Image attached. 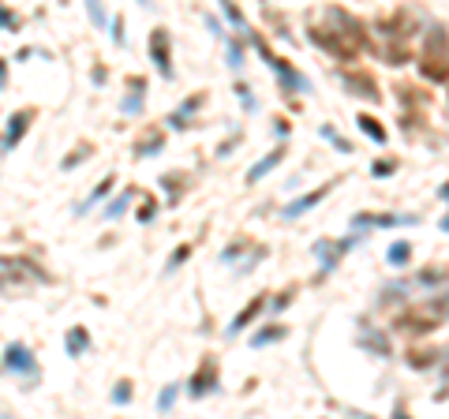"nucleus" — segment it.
Returning <instances> with one entry per match:
<instances>
[{
	"label": "nucleus",
	"instance_id": "18",
	"mask_svg": "<svg viewBox=\"0 0 449 419\" xmlns=\"http://www.w3.org/2000/svg\"><path fill=\"white\" fill-rule=\"evenodd\" d=\"M322 135H326L329 142H334V147H337L341 154H352V142H345V139H341V135H337L334 127H322Z\"/></svg>",
	"mask_w": 449,
	"mask_h": 419
},
{
	"label": "nucleus",
	"instance_id": "4",
	"mask_svg": "<svg viewBox=\"0 0 449 419\" xmlns=\"http://www.w3.org/2000/svg\"><path fill=\"white\" fill-rule=\"evenodd\" d=\"M341 79H345V86L352 90L356 98H367V101H378V98H382V94H378V83H375L371 75H363V71H345Z\"/></svg>",
	"mask_w": 449,
	"mask_h": 419
},
{
	"label": "nucleus",
	"instance_id": "21",
	"mask_svg": "<svg viewBox=\"0 0 449 419\" xmlns=\"http://www.w3.org/2000/svg\"><path fill=\"white\" fill-rule=\"evenodd\" d=\"M173 397H176V386H165V393L157 397V412H169V408H173Z\"/></svg>",
	"mask_w": 449,
	"mask_h": 419
},
{
	"label": "nucleus",
	"instance_id": "27",
	"mask_svg": "<svg viewBox=\"0 0 449 419\" xmlns=\"http://www.w3.org/2000/svg\"><path fill=\"white\" fill-rule=\"evenodd\" d=\"M0 23H4V26H19V19H16V16H11V11H8V8H0Z\"/></svg>",
	"mask_w": 449,
	"mask_h": 419
},
{
	"label": "nucleus",
	"instance_id": "14",
	"mask_svg": "<svg viewBox=\"0 0 449 419\" xmlns=\"http://www.w3.org/2000/svg\"><path fill=\"white\" fill-rule=\"evenodd\" d=\"M356 124H360V131H363V135H371L375 142H386V127H382L375 116H360Z\"/></svg>",
	"mask_w": 449,
	"mask_h": 419
},
{
	"label": "nucleus",
	"instance_id": "11",
	"mask_svg": "<svg viewBox=\"0 0 449 419\" xmlns=\"http://www.w3.org/2000/svg\"><path fill=\"white\" fill-rule=\"evenodd\" d=\"M161 142H165V131H150L142 142H135V154L139 157H154L157 150H161Z\"/></svg>",
	"mask_w": 449,
	"mask_h": 419
},
{
	"label": "nucleus",
	"instance_id": "3",
	"mask_svg": "<svg viewBox=\"0 0 449 419\" xmlns=\"http://www.w3.org/2000/svg\"><path fill=\"white\" fill-rule=\"evenodd\" d=\"M4 363H8V371H16V374H26V378L38 374V363H34V356H30L26 345H8L4 348Z\"/></svg>",
	"mask_w": 449,
	"mask_h": 419
},
{
	"label": "nucleus",
	"instance_id": "24",
	"mask_svg": "<svg viewBox=\"0 0 449 419\" xmlns=\"http://www.w3.org/2000/svg\"><path fill=\"white\" fill-rule=\"evenodd\" d=\"M139 94H142V90H139ZM139 94L124 101V113H139V109H142V98H139Z\"/></svg>",
	"mask_w": 449,
	"mask_h": 419
},
{
	"label": "nucleus",
	"instance_id": "33",
	"mask_svg": "<svg viewBox=\"0 0 449 419\" xmlns=\"http://www.w3.org/2000/svg\"><path fill=\"white\" fill-rule=\"evenodd\" d=\"M4 75H8V64L0 60V86H4Z\"/></svg>",
	"mask_w": 449,
	"mask_h": 419
},
{
	"label": "nucleus",
	"instance_id": "28",
	"mask_svg": "<svg viewBox=\"0 0 449 419\" xmlns=\"http://www.w3.org/2000/svg\"><path fill=\"white\" fill-rule=\"evenodd\" d=\"M393 173V161H378L375 165V176H390Z\"/></svg>",
	"mask_w": 449,
	"mask_h": 419
},
{
	"label": "nucleus",
	"instance_id": "8",
	"mask_svg": "<svg viewBox=\"0 0 449 419\" xmlns=\"http://www.w3.org/2000/svg\"><path fill=\"white\" fill-rule=\"evenodd\" d=\"M326 195H329V183H326V188H319V191H311V195H303V199H296V202H288L285 206V217H300L303 210H311L314 202H322Z\"/></svg>",
	"mask_w": 449,
	"mask_h": 419
},
{
	"label": "nucleus",
	"instance_id": "12",
	"mask_svg": "<svg viewBox=\"0 0 449 419\" xmlns=\"http://www.w3.org/2000/svg\"><path fill=\"white\" fill-rule=\"evenodd\" d=\"M285 326H266V330H258L255 337H251V345L255 348H262V345H273V340H285Z\"/></svg>",
	"mask_w": 449,
	"mask_h": 419
},
{
	"label": "nucleus",
	"instance_id": "5",
	"mask_svg": "<svg viewBox=\"0 0 449 419\" xmlns=\"http://www.w3.org/2000/svg\"><path fill=\"white\" fill-rule=\"evenodd\" d=\"M150 57H154V68L161 71L165 79L173 75V64H169V34L165 30H154L150 34Z\"/></svg>",
	"mask_w": 449,
	"mask_h": 419
},
{
	"label": "nucleus",
	"instance_id": "7",
	"mask_svg": "<svg viewBox=\"0 0 449 419\" xmlns=\"http://www.w3.org/2000/svg\"><path fill=\"white\" fill-rule=\"evenodd\" d=\"M30 109H23V113H16V116H11V120H8V139H4V150H11V147H16V142L23 139V131H26V124H30Z\"/></svg>",
	"mask_w": 449,
	"mask_h": 419
},
{
	"label": "nucleus",
	"instance_id": "10",
	"mask_svg": "<svg viewBox=\"0 0 449 419\" xmlns=\"http://www.w3.org/2000/svg\"><path fill=\"white\" fill-rule=\"evenodd\" d=\"M258 311H262V299H251V304H247V307H244V311L232 318V326H229V337H232V333H240L251 318H258Z\"/></svg>",
	"mask_w": 449,
	"mask_h": 419
},
{
	"label": "nucleus",
	"instance_id": "2",
	"mask_svg": "<svg viewBox=\"0 0 449 419\" xmlns=\"http://www.w3.org/2000/svg\"><path fill=\"white\" fill-rule=\"evenodd\" d=\"M442 314H445L442 307H412L408 314H401V318H397V326H401V330H419V333H427L431 326L442 322Z\"/></svg>",
	"mask_w": 449,
	"mask_h": 419
},
{
	"label": "nucleus",
	"instance_id": "26",
	"mask_svg": "<svg viewBox=\"0 0 449 419\" xmlns=\"http://www.w3.org/2000/svg\"><path fill=\"white\" fill-rule=\"evenodd\" d=\"M120 30H124V23L113 19V42H116V45H124V34H120Z\"/></svg>",
	"mask_w": 449,
	"mask_h": 419
},
{
	"label": "nucleus",
	"instance_id": "9",
	"mask_svg": "<svg viewBox=\"0 0 449 419\" xmlns=\"http://www.w3.org/2000/svg\"><path fill=\"white\" fill-rule=\"evenodd\" d=\"M281 157H285V150H270L266 157H262V161L258 165H251V173H247V180L251 183H255V180H262V176H266L270 173V168H277V165H281Z\"/></svg>",
	"mask_w": 449,
	"mask_h": 419
},
{
	"label": "nucleus",
	"instance_id": "13",
	"mask_svg": "<svg viewBox=\"0 0 449 419\" xmlns=\"http://www.w3.org/2000/svg\"><path fill=\"white\" fill-rule=\"evenodd\" d=\"M86 345H90V337H86V330H83V326H75V330H68V356H83V352H86Z\"/></svg>",
	"mask_w": 449,
	"mask_h": 419
},
{
	"label": "nucleus",
	"instance_id": "23",
	"mask_svg": "<svg viewBox=\"0 0 449 419\" xmlns=\"http://www.w3.org/2000/svg\"><path fill=\"white\" fill-rule=\"evenodd\" d=\"M229 64H232V68H244V52H240L236 42H229Z\"/></svg>",
	"mask_w": 449,
	"mask_h": 419
},
{
	"label": "nucleus",
	"instance_id": "30",
	"mask_svg": "<svg viewBox=\"0 0 449 419\" xmlns=\"http://www.w3.org/2000/svg\"><path fill=\"white\" fill-rule=\"evenodd\" d=\"M224 16H229L232 23H244V16H240V8H232V4H224Z\"/></svg>",
	"mask_w": 449,
	"mask_h": 419
},
{
	"label": "nucleus",
	"instance_id": "32",
	"mask_svg": "<svg viewBox=\"0 0 449 419\" xmlns=\"http://www.w3.org/2000/svg\"><path fill=\"white\" fill-rule=\"evenodd\" d=\"M273 131L277 135H288V120H273Z\"/></svg>",
	"mask_w": 449,
	"mask_h": 419
},
{
	"label": "nucleus",
	"instance_id": "29",
	"mask_svg": "<svg viewBox=\"0 0 449 419\" xmlns=\"http://www.w3.org/2000/svg\"><path fill=\"white\" fill-rule=\"evenodd\" d=\"M90 19H94L98 26H105V11H101L98 4H90Z\"/></svg>",
	"mask_w": 449,
	"mask_h": 419
},
{
	"label": "nucleus",
	"instance_id": "22",
	"mask_svg": "<svg viewBox=\"0 0 449 419\" xmlns=\"http://www.w3.org/2000/svg\"><path fill=\"white\" fill-rule=\"evenodd\" d=\"M188 255H191V247H188V243H183V247H176V255H173V258H169V266H165V270H169V273H173V270L180 266V262H183V258H188Z\"/></svg>",
	"mask_w": 449,
	"mask_h": 419
},
{
	"label": "nucleus",
	"instance_id": "25",
	"mask_svg": "<svg viewBox=\"0 0 449 419\" xmlns=\"http://www.w3.org/2000/svg\"><path fill=\"white\" fill-rule=\"evenodd\" d=\"M424 285H434V281H442V270H424V277H419Z\"/></svg>",
	"mask_w": 449,
	"mask_h": 419
},
{
	"label": "nucleus",
	"instance_id": "6",
	"mask_svg": "<svg viewBox=\"0 0 449 419\" xmlns=\"http://www.w3.org/2000/svg\"><path fill=\"white\" fill-rule=\"evenodd\" d=\"M214 386H217V363L206 360V363L199 367V374L191 378V397H206Z\"/></svg>",
	"mask_w": 449,
	"mask_h": 419
},
{
	"label": "nucleus",
	"instance_id": "31",
	"mask_svg": "<svg viewBox=\"0 0 449 419\" xmlns=\"http://www.w3.org/2000/svg\"><path fill=\"white\" fill-rule=\"evenodd\" d=\"M139 221H154V202H142V214H139Z\"/></svg>",
	"mask_w": 449,
	"mask_h": 419
},
{
	"label": "nucleus",
	"instance_id": "35",
	"mask_svg": "<svg viewBox=\"0 0 449 419\" xmlns=\"http://www.w3.org/2000/svg\"><path fill=\"white\" fill-rule=\"evenodd\" d=\"M442 199H449V183H445V188H442Z\"/></svg>",
	"mask_w": 449,
	"mask_h": 419
},
{
	"label": "nucleus",
	"instance_id": "1",
	"mask_svg": "<svg viewBox=\"0 0 449 419\" xmlns=\"http://www.w3.org/2000/svg\"><path fill=\"white\" fill-rule=\"evenodd\" d=\"M419 71H424L427 79H434V83H445L449 79V57H445V34L442 30L431 34L427 57H424V64H419Z\"/></svg>",
	"mask_w": 449,
	"mask_h": 419
},
{
	"label": "nucleus",
	"instance_id": "20",
	"mask_svg": "<svg viewBox=\"0 0 449 419\" xmlns=\"http://www.w3.org/2000/svg\"><path fill=\"white\" fill-rule=\"evenodd\" d=\"M113 191V176H105L101 183H98V188H94V195H90V199H86V206L90 202H98V199H105V195H109Z\"/></svg>",
	"mask_w": 449,
	"mask_h": 419
},
{
	"label": "nucleus",
	"instance_id": "36",
	"mask_svg": "<svg viewBox=\"0 0 449 419\" xmlns=\"http://www.w3.org/2000/svg\"><path fill=\"white\" fill-rule=\"evenodd\" d=\"M442 229H445V232H449V217H445V221H442Z\"/></svg>",
	"mask_w": 449,
	"mask_h": 419
},
{
	"label": "nucleus",
	"instance_id": "15",
	"mask_svg": "<svg viewBox=\"0 0 449 419\" xmlns=\"http://www.w3.org/2000/svg\"><path fill=\"white\" fill-rule=\"evenodd\" d=\"M408 258H412V247L408 243H393L390 247V266H404Z\"/></svg>",
	"mask_w": 449,
	"mask_h": 419
},
{
	"label": "nucleus",
	"instance_id": "34",
	"mask_svg": "<svg viewBox=\"0 0 449 419\" xmlns=\"http://www.w3.org/2000/svg\"><path fill=\"white\" fill-rule=\"evenodd\" d=\"M393 419H412V415H404V412L397 408V412H393Z\"/></svg>",
	"mask_w": 449,
	"mask_h": 419
},
{
	"label": "nucleus",
	"instance_id": "19",
	"mask_svg": "<svg viewBox=\"0 0 449 419\" xmlns=\"http://www.w3.org/2000/svg\"><path fill=\"white\" fill-rule=\"evenodd\" d=\"M386 60H390V64H404V60H408V49H404L401 42L390 45V49H386Z\"/></svg>",
	"mask_w": 449,
	"mask_h": 419
},
{
	"label": "nucleus",
	"instance_id": "17",
	"mask_svg": "<svg viewBox=\"0 0 449 419\" xmlns=\"http://www.w3.org/2000/svg\"><path fill=\"white\" fill-rule=\"evenodd\" d=\"M113 401H116V404H127V401H131V382H127V378H120V382H116Z\"/></svg>",
	"mask_w": 449,
	"mask_h": 419
},
{
	"label": "nucleus",
	"instance_id": "16",
	"mask_svg": "<svg viewBox=\"0 0 449 419\" xmlns=\"http://www.w3.org/2000/svg\"><path fill=\"white\" fill-rule=\"evenodd\" d=\"M131 199H135V195L127 191V195H120V199H116V202H109V210H105V217H109V221H116V217L124 214V206H127Z\"/></svg>",
	"mask_w": 449,
	"mask_h": 419
}]
</instances>
